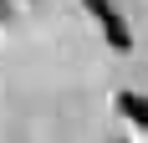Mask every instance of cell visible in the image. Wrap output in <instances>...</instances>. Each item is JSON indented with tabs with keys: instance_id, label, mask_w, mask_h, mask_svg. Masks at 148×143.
Returning a JSON list of instances; mask_svg holds the SVG:
<instances>
[{
	"instance_id": "1",
	"label": "cell",
	"mask_w": 148,
	"mask_h": 143,
	"mask_svg": "<svg viewBox=\"0 0 148 143\" xmlns=\"http://www.w3.org/2000/svg\"><path fill=\"white\" fill-rule=\"evenodd\" d=\"M92 15H97V26H102V36H107V46H118V51H128L133 46V31H128V21H123L107 0H82Z\"/></svg>"
},
{
	"instance_id": "2",
	"label": "cell",
	"mask_w": 148,
	"mask_h": 143,
	"mask_svg": "<svg viewBox=\"0 0 148 143\" xmlns=\"http://www.w3.org/2000/svg\"><path fill=\"white\" fill-rule=\"evenodd\" d=\"M118 113L128 118L138 133H148V97L143 92H118Z\"/></svg>"
},
{
	"instance_id": "3",
	"label": "cell",
	"mask_w": 148,
	"mask_h": 143,
	"mask_svg": "<svg viewBox=\"0 0 148 143\" xmlns=\"http://www.w3.org/2000/svg\"><path fill=\"white\" fill-rule=\"evenodd\" d=\"M0 21H5V0H0Z\"/></svg>"
}]
</instances>
